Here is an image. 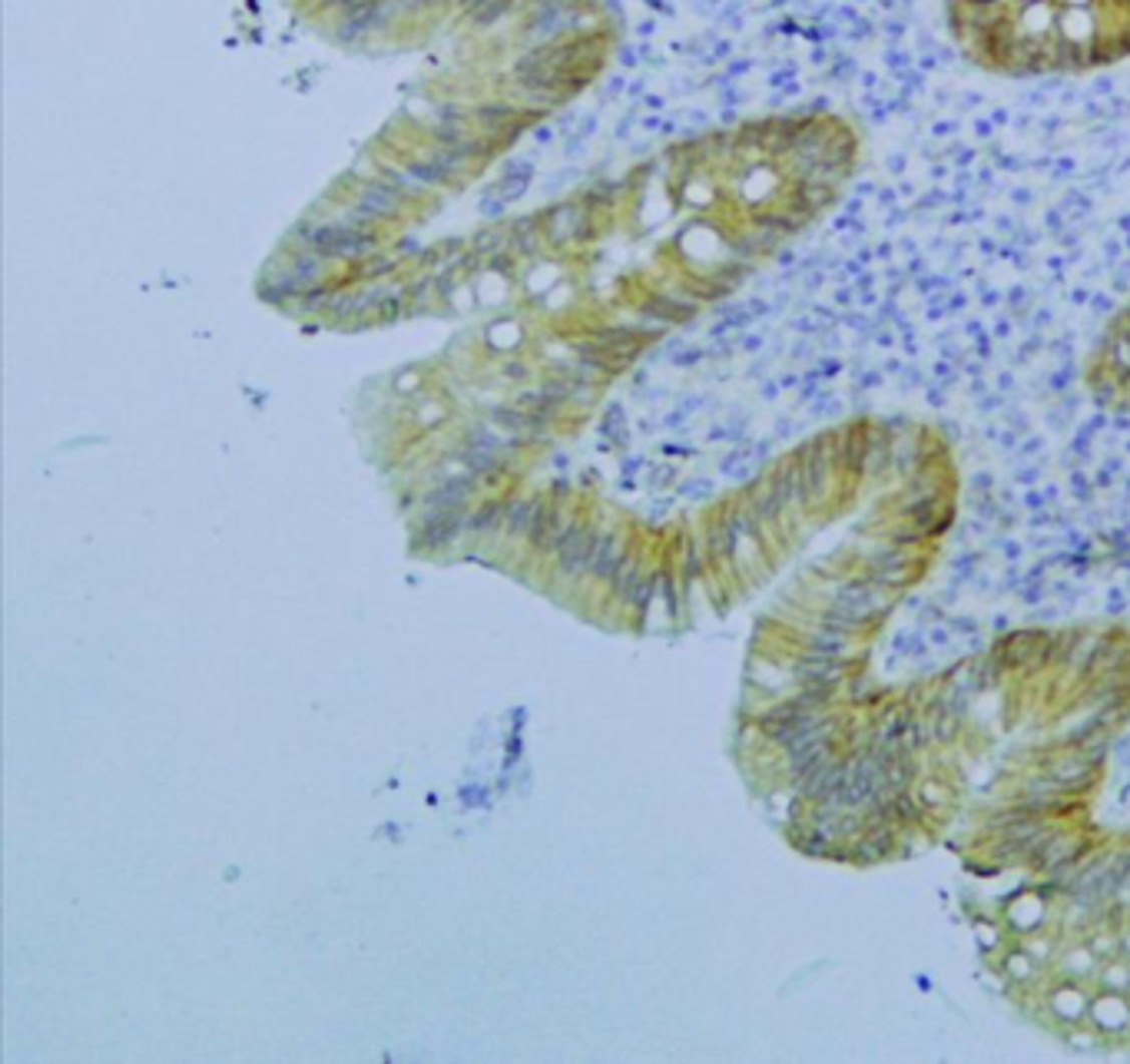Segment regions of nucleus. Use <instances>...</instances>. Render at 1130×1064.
Masks as SVG:
<instances>
[{
	"instance_id": "obj_1",
	"label": "nucleus",
	"mask_w": 1130,
	"mask_h": 1064,
	"mask_svg": "<svg viewBox=\"0 0 1130 1064\" xmlns=\"http://www.w3.org/2000/svg\"><path fill=\"white\" fill-rule=\"evenodd\" d=\"M945 34L1005 80L1084 77L1130 60V0H945Z\"/></svg>"
},
{
	"instance_id": "obj_2",
	"label": "nucleus",
	"mask_w": 1130,
	"mask_h": 1064,
	"mask_svg": "<svg viewBox=\"0 0 1130 1064\" xmlns=\"http://www.w3.org/2000/svg\"><path fill=\"white\" fill-rule=\"evenodd\" d=\"M1088 388L1097 405L1130 411V299L1094 345L1088 358Z\"/></svg>"
},
{
	"instance_id": "obj_3",
	"label": "nucleus",
	"mask_w": 1130,
	"mask_h": 1064,
	"mask_svg": "<svg viewBox=\"0 0 1130 1064\" xmlns=\"http://www.w3.org/2000/svg\"><path fill=\"white\" fill-rule=\"evenodd\" d=\"M468 504L464 507H441V511H425L411 535V548L415 551H444L451 548L461 535H468Z\"/></svg>"
},
{
	"instance_id": "obj_4",
	"label": "nucleus",
	"mask_w": 1130,
	"mask_h": 1064,
	"mask_svg": "<svg viewBox=\"0 0 1130 1064\" xmlns=\"http://www.w3.org/2000/svg\"><path fill=\"white\" fill-rule=\"evenodd\" d=\"M355 203L372 213L375 223H391L405 216V200H401L382 176L355 180Z\"/></svg>"
},
{
	"instance_id": "obj_5",
	"label": "nucleus",
	"mask_w": 1130,
	"mask_h": 1064,
	"mask_svg": "<svg viewBox=\"0 0 1130 1064\" xmlns=\"http://www.w3.org/2000/svg\"><path fill=\"white\" fill-rule=\"evenodd\" d=\"M571 514L563 511L560 497H553V501L540 504V511L534 517V524H530V535H527V548L534 554H557V545H560V535L563 527H568Z\"/></svg>"
},
{
	"instance_id": "obj_6",
	"label": "nucleus",
	"mask_w": 1130,
	"mask_h": 1064,
	"mask_svg": "<svg viewBox=\"0 0 1130 1064\" xmlns=\"http://www.w3.org/2000/svg\"><path fill=\"white\" fill-rule=\"evenodd\" d=\"M332 233H335V263H358V259L378 253L382 246V236L375 230H365V226H355L349 220H332Z\"/></svg>"
},
{
	"instance_id": "obj_7",
	"label": "nucleus",
	"mask_w": 1130,
	"mask_h": 1064,
	"mask_svg": "<svg viewBox=\"0 0 1130 1064\" xmlns=\"http://www.w3.org/2000/svg\"><path fill=\"white\" fill-rule=\"evenodd\" d=\"M276 259H282V266H286L289 273L302 282V286H315V282H329L332 266H335V263H329V259H322L319 253H312V249H306V246H296V243H292V249H289V239L279 246Z\"/></svg>"
},
{
	"instance_id": "obj_8",
	"label": "nucleus",
	"mask_w": 1130,
	"mask_h": 1064,
	"mask_svg": "<svg viewBox=\"0 0 1130 1064\" xmlns=\"http://www.w3.org/2000/svg\"><path fill=\"white\" fill-rule=\"evenodd\" d=\"M302 282L296 279L289 273L286 266H282V259H273V263H269V269L263 276H259V299L266 302V306H273V309H286V306H292V302H296L299 296H302Z\"/></svg>"
},
{
	"instance_id": "obj_9",
	"label": "nucleus",
	"mask_w": 1130,
	"mask_h": 1064,
	"mask_svg": "<svg viewBox=\"0 0 1130 1064\" xmlns=\"http://www.w3.org/2000/svg\"><path fill=\"white\" fill-rule=\"evenodd\" d=\"M597 541H601V527H597V524H584L581 535L574 538L571 545L557 554V571H560V578H568V581H581L584 574H591Z\"/></svg>"
},
{
	"instance_id": "obj_10",
	"label": "nucleus",
	"mask_w": 1130,
	"mask_h": 1064,
	"mask_svg": "<svg viewBox=\"0 0 1130 1064\" xmlns=\"http://www.w3.org/2000/svg\"><path fill=\"white\" fill-rule=\"evenodd\" d=\"M578 213H581V200L557 203V206L540 210V233H544V243L550 249L563 253V249L574 243V223H578Z\"/></svg>"
},
{
	"instance_id": "obj_11",
	"label": "nucleus",
	"mask_w": 1130,
	"mask_h": 1064,
	"mask_svg": "<svg viewBox=\"0 0 1130 1064\" xmlns=\"http://www.w3.org/2000/svg\"><path fill=\"white\" fill-rule=\"evenodd\" d=\"M477 481H481V477H474L471 471L444 477L438 487H431V491L421 497V507H425V511H441V507H464V504L471 501V494L477 491Z\"/></svg>"
},
{
	"instance_id": "obj_12",
	"label": "nucleus",
	"mask_w": 1130,
	"mask_h": 1064,
	"mask_svg": "<svg viewBox=\"0 0 1130 1064\" xmlns=\"http://www.w3.org/2000/svg\"><path fill=\"white\" fill-rule=\"evenodd\" d=\"M627 561H630V551L624 548L621 535H617V530H601V541H597L594 564H591V578L597 584H611Z\"/></svg>"
},
{
	"instance_id": "obj_13",
	"label": "nucleus",
	"mask_w": 1130,
	"mask_h": 1064,
	"mask_svg": "<svg viewBox=\"0 0 1130 1064\" xmlns=\"http://www.w3.org/2000/svg\"><path fill=\"white\" fill-rule=\"evenodd\" d=\"M458 461L464 464V471H471L474 477H481L484 484L501 481V474L507 471L504 454L484 451V448H471V444H464V448L458 451Z\"/></svg>"
},
{
	"instance_id": "obj_14",
	"label": "nucleus",
	"mask_w": 1130,
	"mask_h": 1064,
	"mask_svg": "<svg viewBox=\"0 0 1130 1064\" xmlns=\"http://www.w3.org/2000/svg\"><path fill=\"white\" fill-rule=\"evenodd\" d=\"M540 504H544V497H540V494H534V497H510V501H507V517H504V535L510 541H527L530 524H534Z\"/></svg>"
},
{
	"instance_id": "obj_15",
	"label": "nucleus",
	"mask_w": 1130,
	"mask_h": 1064,
	"mask_svg": "<svg viewBox=\"0 0 1130 1064\" xmlns=\"http://www.w3.org/2000/svg\"><path fill=\"white\" fill-rule=\"evenodd\" d=\"M504 517H507L504 497H487V501L477 504L474 511H468V527L464 530H468V535H477V538H491L504 527Z\"/></svg>"
},
{
	"instance_id": "obj_16",
	"label": "nucleus",
	"mask_w": 1130,
	"mask_h": 1064,
	"mask_svg": "<svg viewBox=\"0 0 1130 1064\" xmlns=\"http://www.w3.org/2000/svg\"><path fill=\"white\" fill-rule=\"evenodd\" d=\"M401 263H405V259H401V256H395V253H382V249H378V253H372V256H365V259H358V263H352V276H355V279H362V282H382V279H388V276H395L398 269H401Z\"/></svg>"
},
{
	"instance_id": "obj_17",
	"label": "nucleus",
	"mask_w": 1130,
	"mask_h": 1064,
	"mask_svg": "<svg viewBox=\"0 0 1130 1064\" xmlns=\"http://www.w3.org/2000/svg\"><path fill=\"white\" fill-rule=\"evenodd\" d=\"M335 292H339V286H332V279L329 282H315V286L302 289V296L292 302V306H296V312H302V316H322V312L332 309Z\"/></svg>"
},
{
	"instance_id": "obj_18",
	"label": "nucleus",
	"mask_w": 1130,
	"mask_h": 1064,
	"mask_svg": "<svg viewBox=\"0 0 1130 1064\" xmlns=\"http://www.w3.org/2000/svg\"><path fill=\"white\" fill-rule=\"evenodd\" d=\"M507 246H510V230H507V226H484V230H477L468 239V249H471L474 256H481V259L504 253Z\"/></svg>"
},
{
	"instance_id": "obj_19",
	"label": "nucleus",
	"mask_w": 1130,
	"mask_h": 1064,
	"mask_svg": "<svg viewBox=\"0 0 1130 1064\" xmlns=\"http://www.w3.org/2000/svg\"><path fill=\"white\" fill-rule=\"evenodd\" d=\"M487 418H491L494 428H501L504 434H524L530 431V411L520 408V405H494L487 411Z\"/></svg>"
},
{
	"instance_id": "obj_20",
	"label": "nucleus",
	"mask_w": 1130,
	"mask_h": 1064,
	"mask_svg": "<svg viewBox=\"0 0 1130 1064\" xmlns=\"http://www.w3.org/2000/svg\"><path fill=\"white\" fill-rule=\"evenodd\" d=\"M378 176H382V180L388 183V187L395 190L405 203L421 200V197H425V193H428L425 183H418L408 169H398V166H378Z\"/></svg>"
},
{
	"instance_id": "obj_21",
	"label": "nucleus",
	"mask_w": 1130,
	"mask_h": 1064,
	"mask_svg": "<svg viewBox=\"0 0 1130 1064\" xmlns=\"http://www.w3.org/2000/svg\"><path fill=\"white\" fill-rule=\"evenodd\" d=\"M601 434L604 441H611L614 448H627L630 444V428H627V411L621 401H611L604 411V421H601Z\"/></svg>"
},
{
	"instance_id": "obj_22",
	"label": "nucleus",
	"mask_w": 1130,
	"mask_h": 1064,
	"mask_svg": "<svg viewBox=\"0 0 1130 1064\" xmlns=\"http://www.w3.org/2000/svg\"><path fill=\"white\" fill-rule=\"evenodd\" d=\"M621 190H627V183H617V180H594L591 187L584 190L581 203L587 210H607V206H614L617 197H621Z\"/></svg>"
},
{
	"instance_id": "obj_23",
	"label": "nucleus",
	"mask_w": 1130,
	"mask_h": 1064,
	"mask_svg": "<svg viewBox=\"0 0 1130 1064\" xmlns=\"http://www.w3.org/2000/svg\"><path fill=\"white\" fill-rule=\"evenodd\" d=\"M644 568H640V564L630 558L627 564L621 571H617V578L611 581V594L617 597V601H624V604H634V594H637V588H640V581H644Z\"/></svg>"
},
{
	"instance_id": "obj_24",
	"label": "nucleus",
	"mask_w": 1130,
	"mask_h": 1064,
	"mask_svg": "<svg viewBox=\"0 0 1130 1064\" xmlns=\"http://www.w3.org/2000/svg\"><path fill=\"white\" fill-rule=\"evenodd\" d=\"M411 176H415L418 183H425L428 190H441V187H451V176L448 172H444L438 162H434L431 156H421V159H411L408 166H405Z\"/></svg>"
},
{
	"instance_id": "obj_25",
	"label": "nucleus",
	"mask_w": 1130,
	"mask_h": 1064,
	"mask_svg": "<svg viewBox=\"0 0 1130 1064\" xmlns=\"http://www.w3.org/2000/svg\"><path fill=\"white\" fill-rule=\"evenodd\" d=\"M411 306V296H408V286H391L388 296L382 302V309H378V322H395L405 316V309Z\"/></svg>"
},
{
	"instance_id": "obj_26",
	"label": "nucleus",
	"mask_w": 1130,
	"mask_h": 1064,
	"mask_svg": "<svg viewBox=\"0 0 1130 1064\" xmlns=\"http://www.w3.org/2000/svg\"><path fill=\"white\" fill-rule=\"evenodd\" d=\"M329 316H332L335 322L362 319V312H358V289H339V292H335Z\"/></svg>"
},
{
	"instance_id": "obj_27",
	"label": "nucleus",
	"mask_w": 1130,
	"mask_h": 1064,
	"mask_svg": "<svg viewBox=\"0 0 1130 1064\" xmlns=\"http://www.w3.org/2000/svg\"><path fill=\"white\" fill-rule=\"evenodd\" d=\"M660 594V571H647L644 574V581H640V588H637V594H634V611L640 614V617H647V611H650V604H654V597Z\"/></svg>"
},
{
	"instance_id": "obj_28",
	"label": "nucleus",
	"mask_w": 1130,
	"mask_h": 1064,
	"mask_svg": "<svg viewBox=\"0 0 1130 1064\" xmlns=\"http://www.w3.org/2000/svg\"><path fill=\"white\" fill-rule=\"evenodd\" d=\"M530 183H534V176H501L494 183V190H497V197L510 206V203H520L527 197Z\"/></svg>"
},
{
	"instance_id": "obj_29",
	"label": "nucleus",
	"mask_w": 1130,
	"mask_h": 1064,
	"mask_svg": "<svg viewBox=\"0 0 1130 1064\" xmlns=\"http://www.w3.org/2000/svg\"><path fill=\"white\" fill-rule=\"evenodd\" d=\"M507 210H510V206H507L501 197H497V190H494V187H487V190L481 193V200H477V216H481V220H487V223L504 220Z\"/></svg>"
},
{
	"instance_id": "obj_30",
	"label": "nucleus",
	"mask_w": 1130,
	"mask_h": 1064,
	"mask_svg": "<svg viewBox=\"0 0 1130 1064\" xmlns=\"http://www.w3.org/2000/svg\"><path fill=\"white\" fill-rule=\"evenodd\" d=\"M484 273H494V276H504V279H517V256L504 249V253L497 256H487L484 259Z\"/></svg>"
},
{
	"instance_id": "obj_31",
	"label": "nucleus",
	"mask_w": 1130,
	"mask_h": 1064,
	"mask_svg": "<svg viewBox=\"0 0 1130 1064\" xmlns=\"http://www.w3.org/2000/svg\"><path fill=\"white\" fill-rule=\"evenodd\" d=\"M581 176H584V169H581V166H563V169H557V172H553V180L544 183V197H553V193H560L563 187H568V183H578Z\"/></svg>"
},
{
	"instance_id": "obj_32",
	"label": "nucleus",
	"mask_w": 1130,
	"mask_h": 1064,
	"mask_svg": "<svg viewBox=\"0 0 1130 1064\" xmlns=\"http://www.w3.org/2000/svg\"><path fill=\"white\" fill-rule=\"evenodd\" d=\"M461 802L468 809H484L487 802H491V789L487 786H481V783H468V786H461Z\"/></svg>"
},
{
	"instance_id": "obj_33",
	"label": "nucleus",
	"mask_w": 1130,
	"mask_h": 1064,
	"mask_svg": "<svg viewBox=\"0 0 1130 1064\" xmlns=\"http://www.w3.org/2000/svg\"><path fill=\"white\" fill-rule=\"evenodd\" d=\"M680 494L690 497V501H706L713 494V481L710 477H690V481L680 484Z\"/></svg>"
},
{
	"instance_id": "obj_34",
	"label": "nucleus",
	"mask_w": 1130,
	"mask_h": 1064,
	"mask_svg": "<svg viewBox=\"0 0 1130 1064\" xmlns=\"http://www.w3.org/2000/svg\"><path fill=\"white\" fill-rule=\"evenodd\" d=\"M660 594L667 601V614L677 617L680 614V601H677V581H673L670 571H660Z\"/></svg>"
},
{
	"instance_id": "obj_35",
	"label": "nucleus",
	"mask_w": 1130,
	"mask_h": 1064,
	"mask_svg": "<svg viewBox=\"0 0 1130 1064\" xmlns=\"http://www.w3.org/2000/svg\"><path fill=\"white\" fill-rule=\"evenodd\" d=\"M421 249H425V243H421L418 236H411V233H405V236H398V239H395V256L411 259V263H415V259L421 256Z\"/></svg>"
},
{
	"instance_id": "obj_36",
	"label": "nucleus",
	"mask_w": 1130,
	"mask_h": 1064,
	"mask_svg": "<svg viewBox=\"0 0 1130 1064\" xmlns=\"http://www.w3.org/2000/svg\"><path fill=\"white\" fill-rule=\"evenodd\" d=\"M501 176H534V159L507 156V159L501 162Z\"/></svg>"
},
{
	"instance_id": "obj_37",
	"label": "nucleus",
	"mask_w": 1130,
	"mask_h": 1064,
	"mask_svg": "<svg viewBox=\"0 0 1130 1064\" xmlns=\"http://www.w3.org/2000/svg\"><path fill=\"white\" fill-rule=\"evenodd\" d=\"M408 286V296H411V306H415L418 299H425L428 292L434 289V273H425V276H418L415 282H405Z\"/></svg>"
},
{
	"instance_id": "obj_38",
	"label": "nucleus",
	"mask_w": 1130,
	"mask_h": 1064,
	"mask_svg": "<svg viewBox=\"0 0 1130 1064\" xmlns=\"http://www.w3.org/2000/svg\"><path fill=\"white\" fill-rule=\"evenodd\" d=\"M673 477H677V471H673V464H654V468H650L647 484H650V487H663V484H670Z\"/></svg>"
},
{
	"instance_id": "obj_39",
	"label": "nucleus",
	"mask_w": 1130,
	"mask_h": 1064,
	"mask_svg": "<svg viewBox=\"0 0 1130 1064\" xmlns=\"http://www.w3.org/2000/svg\"><path fill=\"white\" fill-rule=\"evenodd\" d=\"M644 468H647L644 454H624L621 458V477H637Z\"/></svg>"
},
{
	"instance_id": "obj_40",
	"label": "nucleus",
	"mask_w": 1130,
	"mask_h": 1064,
	"mask_svg": "<svg viewBox=\"0 0 1130 1064\" xmlns=\"http://www.w3.org/2000/svg\"><path fill=\"white\" fill-rule=\"evenodd\" d=\"M700 358H703V349H680L677 355L670 358V362L677 365V368H690V365H697Z\"/></svg>"
},
{
	"instance_id": "obj_41",
	"label": "nucleus",
	"mask_w": 1130,
	"mask_h": 1064,
	"mask_svg": "<svg viewBox=\"0 0 1130 1064\" xmlns=\"http://www.w3.org/2000/svg\"><path fill=\"white\" fill-rule=\"evenodd\" d=\"M550 494H553V497H560V501H563V497L571 494V481H568V477H563V474L553 477V481H550Z\"/></svg>"
},
{
	"instance_id": "obj_42",
	"label": "nucleus",
	"mask_w": 1130,
	"mask_h": 1064,
	"mask_svg": "<svg viewBox=\"0 0 1130 1064\" xmlns=\"http://www.w3.org/2000/svg\"><path fill=\"white\" fill-rule=\"evenodd\" d=\"M504 378H510V382H520V378H527V365H520V362H507V365H504Z\"/></svg>"
},
{
	"instance_id": "obj_43",
	"label": "nucleus",
	"mask_w": 1130,
	"mask_h": 1064,
	"mask_svg": "<svg viewBox=\"0 0 1130 1064\" xmlns=\"http://www.w3.org/2000/svg\"><path fill=\"white\" fill-rule=\"evenodd\" d=\"M581 153H584V136L568 139V146H563V156H568V159H578Z\"/></svg>"
},
{
	"instance_id": "obj_44",
	"label": "nucleus",
	"mask_w": 1130,
	"mask_h": 1064,
	"mask_svg": "<svg viewBox=\"0 0 1130 1064\" xmlns=\"http://www.w3.org/2000/svg\"><path fill=\"white\" fill-rule=\"evenodd\" d=\"M683 421H687V411L677 408V411H670V415L663 418V428H683Z\"/></svg>"
},
{
	"instance_id": "obj_45",
	"label": "nucleus",
	"mask_w": 1130,
	"mask_h": 1064,
	"mask_svg": "<svg viewBox=\"0 0 1130 1064\" xmlns=\"http://www.w3.org/2000/svg\"><path fill=\"white\" fill-rule=\"evenodd\" d=\"M550 464H553V468H557L560 474H568V468H571V454H568V451H553Z\"/></svg>"
},
{
	"instance_id": "obj_46",
	"label": "nucleus",
	"mask_w": 1130,
	"mask_h": 1064,
	"mask_svg": "<svg viewBox=\"0 0 1130 1064\" xmlns=\"http://www.w3.org/2000/svg\"><path fill=\"white\" fill-rule=\"evenodd\" d=\"M660 451L663 454H683V458L693 454V448H687V444H660Z\"/></svg>"
},
{
	"instance_id": "obj_47",
	"label": "nucleus",
	"mask_w": 1130,
	"mask_h": 1064,
	"mask_svg": "<svg viewBox=\"0 0 1130 1064\" xmlns=\"http://www.w3.org/2000/svg\"><path fill=\"white\" fill-rule=\"evenodd\" d=\"M534 139H537L540 146H547L550 139H553V129H550V126H537V129H534Z\"/></svg>"
},
{
	"instance_id": "obj_48",
	"label": "nucleus",
	"mask_w": 1130,
	"mask_h": 1064,
	"mask_svg": "<svg viewBox=\"0 0 1130 1064\" xmlns=\"http://www.w3.org/2000/svg\"><path fill=\"white\" fill-rule=\"evenodd\" d=\"M594 129H597V119L591 116V119H584V126L578 129V136H584V139H587V136H591V133H594Z\"/></svg>"
},
{
	"instance_id": "obj_49",
	"label": "nucleus",
	"mask_w": 1130,
	"mask_h": 1064,
	"mask_svg": "<svg viewBox=\"0 0 1130 1064\" xmlns=\"http://www.w3.org/2000/svg\"><path fill=\"white\" fill-rule=\"evenodd\" d=\"M597 477H601V474H597L594 468H587V471L581 474V484H594V481H597Z\"/></svg>"
},
{
	"instance_id": "obj_50",
	"label": "nucleus",
	"mask_w": 1130,
	"mask_h": 1064,
	"mask_svg": "<svg viewBox=\"0 0 1130 1064\" xmlns=\"http://www.w3.org/2000/svg\"><path fill=\"white\" fill-rule=\"evenodd\" d=\"M621 491H637V481H634V477H621Z\"/></svg>"
}]
</instances>
